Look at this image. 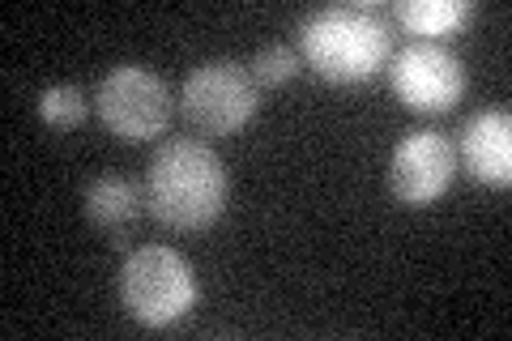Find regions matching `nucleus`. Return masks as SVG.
Returning <instances> with one entry per match:
<instances>
[{"mask_svg": "<svg viewBox=\"0 0 512 341\" xmlns=\"http://www.w3.org/2000/svg\"><path fill=\"white\" fill-rule=\"evenodd\" d=\"M227 167L205 141H167L146 167V205L175 231H201L227 205Z\"/></svg>", "mask_w": 512, "mask_h": 341, "instance_id": "obj_1", "label": "nucleus"}, {"mask_svg": "<svg viewBox=\"0 0 512 341\" xmlns=\"http://www.w3.org/2000/svg\"><path fill=\"white\" fill-rule=\"evenodd\" d=\"M103 124L124 141H150L171 124V94L167 81L141 69V64H120L99 81L94 94Z\"/></svg>", "mask_w": 512, "mask_h": 341, "instance_id": "obj_5", "label": "nucleus"}, {"mask_svg": "<svg viewBox=\"0 0 512 341\" xmlns=\"http://www.w3.org/2000/svg\"><path fill=\"white\" fill-rule=\"evenodd\" d=\"M299 47L325 81H367L389 60L393 30L376 5H329L303 22Z\"/></svg>", "mask_w": 512, "mask_h": 341, "instance_id": "obj_2", "label": "nucleus"}, {"mask_svg": "<svg viewBox=\"0 0 512 341\" xmlns=\"http://www.w3.org/2000/svg\"><path fill=\"white\" fill-rule=\"evenodd\" d=\"M461 162L474 180L504 188L512 180V120L508 111H478L461 133Z\"/></svg>", "mask_w": 512, "mask_h": 341, "instance_id": "obj_8", "label": "nucleus"}, {"mask_svg": "<svg viewBox=\"0 0 512 341\" xmlns=\"http://www.w3.org/2000/svg\"><path fill=\"white\" fill-rule=\"evenodd\" d=\"M474 5L470 0H402V5L393 9V18L402 22L410 35H427V43L436 35H448V30H457L461 22H470Z\"/></svg>", "mask_w": 512, "mask_h": 341, "instance_id": "obj_10", "label": "nucleus"}, {"mask_svg": "<svg viewBox=\"0 0 512 341\" xmlns=\"http://www.w3.org/2000/svg\"><path fill=\"white\" fill-rule=\"evenodd\" d=\"M453 175H457V150L436 128H414V133L397 141L389 162V188L402 205H431L448 192Z\"/></svg>", "mask_w": 512, "mask_h": 341, "instance_id": "obj_7", "label": "nucleus"}, {"mask_svg": "<svg viewBox=\"0 0 512 341\" xmlns=\"http://www.w3.org/2000/svg\"><path fill=\"white\" fill-rule=\"evenodd\" d=\"M393 90L410 111H448L466 94V64L440 43H410L393 56Z\"/></svg>", "mask_w": 512, "mask_h": 341, "instance_id": "obj_6", "label": "nucleus"}, {"mask_svg": "<svg viewBox=\"0 0 512 341\" xmlns=\"http://www.w3.org/2000/svg\"><path fill=\"white\" fill-rule=\"evenodd\" d=\"M39 116L52 128H77L86 116V94L77 86H47L39 94Z\"/></svg>", "mask_w": 512, "mask_h": 341, "instance_id": "obj_11", "label": "nucleus"}, {"mask_svg": "<svg viewBox=\"0 0 512 341\" xmlns=\"http://www.w3.org/2000/svg\"><path fill=\"white\" fill-rule=\"evenodd\" d=\"M120 303L128 307L133 320L163 329V324H175L192 312V303H197V273H192V265L175 248L146 243L120 269Z\"/></svg>", "mask_w": 512, "mask_h": 341, "instance_id": "obj_3", "label": "nucleus"}, {"mask_svg": "<svg viewBox=\"0 0 512 341\" xmlns=\"http://www.w3.org/2000/svg\"><path fill=\"white\" fill-rule=\"evenodd\" d=\"M261 107V90L248 64L239 60H205L184 81V116L210 137L239 133Z\"/></svg>", "mask_w": 512, "mask_h": 341, "instance_id": "obj_4", "label": "nucleus"}, {"mask_svg": "<svg viewBox=\"0 0 512 341\" xmlns=\"http://www.w3.org/2000/svg\"><path fill=\"white\" fill-rule=\"evenodd\" d=\"M86 218L99 226L111 243H124V235L141 218V192L124 180V175H99L86 188Z\"/></svg>", "mask_w": 512, "mask_h": 341, "instance_id": "obj_9", "label": "nucleus"}, {"mask_svg": "<svg viewBox=\"0 0 512 341\" xmlns=\"http://www.w3.org/2000/svg\"><path fill=\"white\" fill-rule=\"evenodd\" d=\"M248 73L256 77V86H286V81L299 73V56L291 52V43H269L256 52Z\"/></svg>", "mask_w": 512, "mask_h": 341, "instance_id": "obj_12", "label": "nucleus"}]
</instances>
